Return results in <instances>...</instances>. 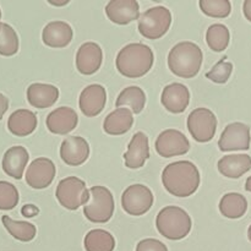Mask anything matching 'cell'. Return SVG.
Masks as SVG:
<instances>
[{
  "instance_id": "6da1fadb",
  "label": "cell",
  "mask_w": 251,
  "mask_h": 251,
  "mask_svg": "<svg viewBox=\"0 0 251 251\" xmlns=\"http://www.w3.org/2000/svg\"><path fill=\"white\" fill-rule=\"evenodd\" d=\"M164 189L176 198L191 196L200 185V173L193 162L178 161L168 164L162 173Z\"/></svg>"
},
{
  "instance_id": "7a4b0ae2",
  "label": "cell",
  "mask_w": 251,
  "mask_h": 251,
  "mask_svg": "<svg viewBox=\"0 0 251 251\" xmlns=\"http://www.w3.org/2000/svg\"><path fill=\"white\" fill-rule=\"evenodd\" d=\"M153 61V51L149 46L144 43H130L120 49L115 64L123 76L139 78L151 70Z\"/></svg>"
},
{
  "instance_id": "3957f363",
  "label": "cell",
  "mask_w": 251,
  "mask_h": 251,
  "mask_svg": "<svg viewBox=\"0 0 251 251\" xmlns=\"http://www.w3.org/2000/svg\"><path fill=\"white\" fill-rule=\"evenodd\" d=\"M202 50L193 42H180L171 49L168 66L174 75L183 78H193L202 65Z\"/></svg>"
},
{
  "instance_id": "277c9868",
  "label": "cell",
  "mask_w": 251,
  "mask_h": 251,
  "mask_svg": "<svg viewBox=\"0 0 251 251\" xmlns=\"http://www.w3.org/2000/svg\"><path fill=\"white\" fill-rule=\"evenodd\" d=\"M156 226L158 232L169 240L184 239L190 233V216L183 208L176 206H167L157 215Z\"/></svg>"
},
{
  "instance_id": "5b68a950",
  "label": "cell",
  "mask_w": 251,
  "mask_h": 251,
  "mask_svg": "<svg viewBox=\"0 0 251 251\" xmlns=\"http://www.w3.org/2000/svg\"><path fill=\"white\" fill-rule=\"evenodd\" d=\"M90 198L83 207L86 218L93 223H105L114 213V199L104 186H92L88 190Z\"/></svg>"
},
{
  "instance_id": "8992f818",
  "label": "cell",
  "mask_w": 251,
  "mask_h": 251,
  "mask_svg": "<svg viewBox=\"0 0 251 251\" xmlns=\"http://www.w3.org/2000/svg\"><path fill=\"white\" fill-rule=\"evenodd\" d=\"M172 14L167 7H151L139 17V32L147 39H159L168 32Z\"/></svg>"
},
{
  "instance_id": "52a82bcc",
  "label": "cell",
  "mask_w": 251,
  "mask_h": 251,
  "mask_svg": "<svg viewBox=\"0 0 251 251\" xmlns=\"http://www.w3.org/2000/svg\"><path fill=\"white\" fill-rule=\"evenodd\" d=\"M55 196L63 207L75 211L80 206L86 205L90 193L86 188L85 181L76 176H68L58 184Z\"/></svg>"
},
{
  "instance_id": "ba28073f",
  "label": "cell",
  "mask_w": 251,
  "mask_h": 251,
  "mask_svg": "<svg viewBox=\"0 0 251 251\" xmlns=\"http://www.w3.org/2000/svg\"><path fill=\"white\" fill-rule=\"evenodd\" d=\"M188 129L195 141L208 142L215 137L217 118L207 108H198L188 117Z\"/></svg>"
},
{
  "instance_id": "9c48e42d",
  "label": "cell",
  "mask_w": 251,
  "mask_h": 251,
  "mask_svg": "<svg viewBox=\"0 0 251 251\" xmlns=\"http://www.w3.org/2000/svg\"><path fill=\"white\" fill-rule=\"evenodd\" d=\"M153 194L142 184L130 185L122 195L123 210L130 216H142L151 210Z\"/></svg>"
},
{
  "instance_id": "30bf717a",
  "label": "cell",
  "mask_w": 251,
  "mask_h": 251,
  "mask_svg": "<svg viewBox=\"0 0 251 251\" xmlns=\"http://www.w3.org/2000/svg\"><path fill=\"white\" fill-rule=\"evenodd\" d=\"M250 127L243 123H232L223 130L218 147L221 151H247L250 149Z\"/></svg>"
},
{
  "instance_id": "8fae6325",
  "label": "cell",
  "mask_w": 251,
  "mask_h": 251,
  "mask_svg": "<svg viewBox=\"0 0 251 251\" xmlns=\"http://www.w3.org/2000/svg\"><path fill=\"white\" fill-rule=\"evenodd\" d=\"M190 150V142L179 130L168 129L159 134L156 140V151L164 158L181 156Z\"/></svg>"
},
{
  "instance_id": "7c38bea8",
  "label": "cell",
  "mask_w": 251,
  "mask_h": 251,
  "mask_svg": "<svg viewBox=\"0 0 251 251\" xmlns=\"http://www.w3.org/2000/svg\"><path fill=\"white\" fill-rule=\"evenodd\" d=\"M56 169L49 158H37L29 164L26 172V183L33 189L48 188L54 180Z\"/></svg>"
},
{
  "instance_id": "4fadbf2b",
  "label": "cell",
  "mask_w": 251,
  "mask_h": 251,
  "mask_svg": "<svg viewBox=\"0 0 251 251\" xmlns=\"http://www.w3.org/2000/svg\"><path fill=\"white\" fill-rule=\"evenodd\" d=\"M107 102V92L102 85L93 83L83 88L78 100V105L83 115L88 118L100 114Z\"/></svg>"
},
{
  "instance_id": "5bb4252c",
  "label": "cell",
  "mask_w": 251,
  "mask_h": 251,
  "mask_svg": "<svg viewBox=\"0 0 251 251\" xmlns=\"http://www.w3.org/2000/svg\"><path fill=\"white\" fill-rule=\"evenodd\" d=\"M103 53L95 42H86L78 48L76 54V68L82 75H93L102 65Z\"/></svg>"
},
{
  "instance_id": "9a60e30c",
  "label": "cell",
  "mask_w": 251,
  "mask_h": 251,
  "mask_svg": "<svg viewBox=\"0 0 251 251\" xmlns=\"http://www.w3.org/2000/svg\"><path fill=\"white\" fill-rule=\"evenodd\" d=\"M90 146L83 137H66L60 146V157L68 166L77 167L87 161Z\"/></svg>"
},
{
  "instance_id": "2e32d148",
  "label": "cell",
  "mask_w": 251,
  "mask_h": 251,
  "mask_svg": "<svg viewBox=\"0 0 251 251\" xmlns=\"http://www.w3.org/2000/svg\"><path fill=\"white\" fill-rule=\"evenodd\" d=\"M161 102L168 112L180 114L188 108L190 102V92L183 83H171L162 91Z\"/></svg>"
},
{
  "instance_id": "e0dca14e",
  "label": "cell",
  "mask_w": 251,
  "mask_h": 251,
  "mask_svg": "<svg viewBox=\"0 0 251 251\" xmlns=\"http://www.w3.org/2000/svg\"><path fill=\"white\" fill-rule=\"evenodd\" d=\"M105 14L114 24L127 25L139 20V2L136 0H110L105 6Z\"/></svg>"
},
{
  "instance_id": "ac0fdd59",
  "label": "cell",
  "mask_w": 251,
  "mask_h": 251,
  "mask_svg": "<svg viewBox=\"0 0 251 251\" xmlns=\"http://www.w3.org/2000/svg\"><path fill=\"white\" fill-rule=\"evenodd\" d=\"M78 123V117L73 108L60 107L47 117L46 124L50 132L56 135H66L73 131Z\"/></svg>"
},
{
  "instance_id": "d6986e66",
  "label": "cell",
  "mask_w": 251,
  "mask_h": 251,
  "mask_svg": "<svg viewBox=\"0 0 251 251\" xmlns=\"http://www.w3.org/2000/svg\"><path fill=\"white\" fill-rule=\"evenodd\" d=\"M150 157L149 137L144 132L139 131L132 136L126 153L124 154L125 166L130 169H139L144 167L145 162Z\"/></svg>"
},
{
  "instance_id": "ffe728a7",
  "label": "cell",
  "mask_w": 251,
  "mask_h": 251,
  "mask_svg": "<svg viewBox=\"0 0 251 251\" xmlns=\"http://www.w3.org/2000/svg\"><path fill=\"white\" fill-rule=\"evenodd\" d=\"M73 36V28L70 25L64 21L49 22L42 32L43 43L50 48H64L69 46Z\"/></svg>"
},
{
  "instance_id": "44dd1931",
  "label": "cell",
  "mask_w": 251,
  "mask_h": 251,
  "mask_svg": "<svg viewBox=\"0 0 251 251\" xmlns=\"http://www.w3.org/2000/svg\"><path fill=\"white\" fill-rule=\"evenodd\" d=\"M59 98V90L48 83H32L27 88V100L37 109L51 107Z\"/></svg>"
},
{
  "instance_id": "7402d4cb",
  "label": "cell",
  "mask_w": 251,
  "mask_h": 251,
  "mask_svg": "<svg viewBox=\"0 0 251 251\" xmlns=\"http://www.w3.org/2000/svg\"><path fill=\"white\" fill-rule=\"evenodd\" d=\"M28 159L29 154L25 147L14 146L7 150L2 157V169L9 176L20 180L24 176Z\"/></svg>"
},
{
  "instance_id": "603a6c76",
  "label": "cell",
  "mask_w": 251,
  "mask_h": 251,
  "mask_svg": "<svg viewBox=\"0 0 251 251\" xmlns=\"http://www.w3.org/2000/svg\"><path fill=\"white\" fill-rule=\"evenodd\" d=\"M134 124V115L127 108H117L105 117L103 130L109 135H123L129 131Z\"/></svg>"
},
{
  "instance_id": "cb8c5ba5",
  "label": "cell",
  "mask_w": 251,
  "mask_h": 251,
  "mask_svg": "<svg viewBox=\"0 0 251 251\" xmlns=\"http://www.w3.org/2000/svg\"><path fill=\"white\" fill-rule=\"evenodd\" d=\"M37 117L28 109H19L10 115L7 129L12 135L19 137L31 135L37 127Z\"/></svg>"
},
{
  "instance_id": "d4e9b609",
  "label": "cell",
  "mask_w": 251,
  "mask_h": 251,
  "mask_svg": "<svg viewBox=\"0 0 251 251\" xmlns=\"http://www.w3.org/2000/svg\"><path fill=\"white\" fill-rule=\"evenodd\" d=\"M251 169V157L248 154H230L218 161V171L223 176L238 179Z\"/></svg>"
},
{
  "instance_id": "484cf974",
  "label": "cell",
  "mask_w": 251,
  "mask_h": 251,
  "mask_svg": "<svg viewBox=\"0 0 251 251\" xmlns=\"http://www.w3.org/2000/svg\"><path fill=\"white\" fill-rule=\"evenodd\" d=\"M248 210V201L238 193L226 194L220 201V211L225 217L237 220L243 217Z\"/></svg>"
},
{
  "instance_id": "4316f807",
  "label": "cell",
  "mask_w": 251,
  "mask_h": 251,
  "mask_svg": "<svg viewBox=\"0 0 251 251\" xmlns=\"http://www.w3.org/2000/svg\"><path fill=\"white\" fill-rule=\"evenodd\" d=\"M83 245L86 251H113L115 239L107 230L93 229L86 234Z\"/></svg>"
},
{
  "instance_id": "83f0119b",
  "label": "cell",
  "mask_w": 251,
  "mask_h": 251,
  "mask_svg": "<svg viewBox=\"0 0 251 251\" xmlns=\"http://www.w3.org/2000/svg\"><path fill=\"white\" fill-rule=\"evenodd\" d=\"M145 103H146V95L144 91L137 86H130L123 90L118 96L117 107H129L131 108L132 113L139 114L145 108Z\"/></svg>"
},
{
  "instance_id": "f1b7e54d",
  "label": "cell",
  "mask_w": 251,
  "mask_h": 251,
  "mask_svg": "<svg viewBox=\"0 0 251 251\" xmlns=\"http://www.w3.org/2000/svg\"><path fill=\"white\" fill-rule=\"evenodd\" d=\"M1 222L5 229L20 242H31L36 237L37 229L32 223L24 222V221H14L9 216H2Z\"/></svg>"
},
{
  "instance_id": "f546056e",
  "label": "cell",
  "mask_w": 251,
  "mask_h": 251,
  "mask_svg": "<svg viewBox=\"0 0 251 251\" xmlns=\"http://www.w3.org/2000/svg\"><path fill=\"white\" fill-rule=\"evenodd\" d=\"M229 29L225 25L215 24L208 27L207 33H206V41H207L208 47L213 51L226 50L229 44Z\"/></svg>"
},
{
  "instance_id": "4dcf8cb0",
  "label": "cell",
  "mask_w": 251,
  "mask_h": 251,
  "mask_svg": "<svg viewBox=\"0 0 251 251\" xmlns=\"http://www.w3.org/2000/svg\"><path fill=\"white\" fill-rule=\"evenodd\" d=\"M19 51V37L10 25L0 22V55L12 56Z\"/></svg>"
},
{
  "instance_id": "1f68e13d",
  "label": "cell",
  "mask_w": 251,
  "mask_h": 251,
  "mask_svg": "<svg viewBox=\"0 0 251 251\" xmlns=\"http://www.w3.org/2000/svg\"><path fill=\"white\" fill-rule=\"evenodd\" d=\"M199 5L203 14L216 19L228 17L232 11V5L228 0H200Z\"/></svg>"
},
{
  "instance_id": "d6a6232c",
  "label": "cell",
  "mask_w": 251,
  "mask_h": 251,
  "mask_svg": "<svg viewBox=\"0 0 251 251\" xmlns=\"http://www.w3.org/2000/svg\"><path fill=\"white\" fill-rule=\"evenodd\" d=\"M19 200V191L16 186L7 181H0V210H12L17 206Z\"/></svg>"
},
{
  "instance_id": "836d02e7",
  "label": "cell",
  "mask_w": 251,
  "mask_h": 251,
  "mask_svg": "<svg viewBox=\"0 0 251 251\" xmlns=\"http://www.w3.org/2000/svg\"><path fill=\"white\" fill-rule=\"evenodd\" d=\"M223 58L222 60L218 61L207 74H206V77L208 80L213 81L216 83H226L229 80L230 75L233 73V64L230 61H226Z\"/></svg>"
},
{
  "instance_id": "e575fe53",
  "label": "cell",
  "mask_w": 251,
  "mask_h": 251,
  "mask_svg": "<svg viewBox=\"0 0 251 251\" xmlns=\"http://www.w3.org/2000/svg\"><path fill=\"white\" fill-rule=\"evenodd\" d=\"M136 251H168L166 245L157 239H144L137 244Z\"/></svg>"
},
{
  "instance_id": "d590c367",
  "label": "cell",
  "mask_w": 251,
  "mask_h": 251,
  "mask_svg": "<svg viewBox=\"0 0 251 251\" xmlns=\"http://www.w3.org/2000/svg\"><path fill=\"white\" fill-rule=\"evenodd\" d=\"M22 216L27 218H32L39 213V210L34 205H25L21 210Z\"/></svg>"
},
{
  "instance_id": "8d00e7d4",
  "label": "cell",
  "mask_w": 251,
  "mask_h": 251,
  "mask_svg": "<svg viewBox=\"0 0 251 251\" xmlns=\"http://www.w3.org/2000/svg\"><path fill=\"white\" fill-rule=\"evenodd\" d=\"M7 109H9V100L2 93H0V120L2 119Z\"/></svg>"
},
{
  "instance_id": "74e56055",
  "label": "cell",
  "mask_w": 251,
  "mask_h": 251,
  "mask_svg": "<svg viewBox=\"0 0 251 251\" xmlns=\"http://www.w3.org/2000/svg\"><path fill=\"white\" fill-rule=\"evenodd\" d=\"M243 12H244V16L251 22V0H245L243 4Z\"/></svg>"
},
{
  "instance_id": "f35d334b",
  "label": "cell",
  "mask_w": 251,
  "mask_h": 251,
  "mask_svg": "<svg viewBox=\"0 0 251 251\" xmlns=\"http://www.w3.org/2000/svg\"><path fill=\"white\" fill-rule=\"evenodd\" d=\"M245 190L250 191V193H251V176L248 178L247 183H245Z\"/></svg>"
},
{
  "instance_id": "ab89813d",
  "label": "cell",
  "mask_w": 251,
  "mask_h": 251,
  "mask_svg": "<svg viewBox=\"0 0 251 251\" xmlns=\"http://www.w3.org/2000/svg\"><path fill=\"white\" fill-rule=\"evenodd\" d=\"M50 2L51 5H55V6H61V5H65V4H68L69 2V0H65V1L64 2H51V1H49Z\"/></svg>"
},
{
  "instance_id": "60d3db41",
  "label": "cell",
  "mask_w": 251,
  "mask_h": 251,
  "mask_svg": "<svg viewBox=\"0 0 251 251\" xmlns=\"http://www.w3.org/2000/svg\"><path fill=\"white\" fill-rule=\"evenodd\" d=\"M248 237H249V240L251 242V226L249 227V230H248Z\"/></svg>"
},
{
  "instance_id": "b9f144b4",
  "label": "cell",
  "mask_w": 251,
  "mask_h": 251,
  "mask_svg": "<svg viewBox=\"0 0 251 251\" xmlns=\"http://www.w3.org/2000/svg\"><path fill=\"white\" fill-rule=\"evenodd\" d=\"M0 19H1V10H0Z\"/></svg>"
}]
</instances>
